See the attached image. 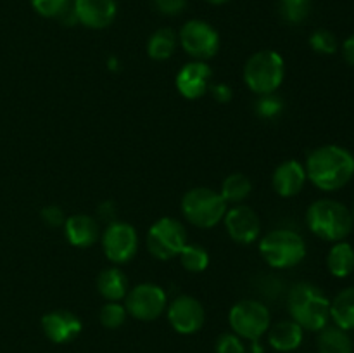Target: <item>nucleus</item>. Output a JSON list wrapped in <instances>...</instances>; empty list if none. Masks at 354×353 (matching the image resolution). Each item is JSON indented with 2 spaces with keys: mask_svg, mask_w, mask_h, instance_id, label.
<instances>
[{
  "mask_svg": "<svg viewBox=\"0 0 354 353\" xmlns=\"http://www.w3.org/2000/svg\"><path fill=\"white\" fill-rule=\"evenodd\" d=\"M304 170L315 187L325 192H334L353 180L354 156L342 145H320L310 152Z\"/></svg>",
  "mask_w": 354,
  "mask_h": 353,
  "instance_id": "f257e3e1",
  "label": "nucleus"
},
{
  "mask_svg": "<svg viewBox=\"0 0 354 353\" xmlns=\"http://www.w3.org/2000/svg\"><path fill=\"white\" fill-rule=\"evenodd\" d=\"M287 307L304 331H322L330 320V300L315 284L299 282L289 291Z\"/></svg>",
  "mask_w": 354,
  "mask_h": 353,
  "instance_id": "f03ea898",
  "label": "nucleus"
},
{
  "mask_svg": "<svg viewBox=\"0 0 354 353\" xmlns=\"http://www.w3.org/2000/svg\"><path fill=\"white\" fill-rule=\"evenodd\" d=\"M306 224L317 237L324 241H344L353 232V215L335 199H318L308 208Z\"/></svg>",
  "mask_w": 354,
  "mask_h": 353,
  "instance_id": "7ed1b4c3",
  "label": "nucleus"
},
{
  "mask_svg": "<svg viewBox=\"0 0 354 353\" xmlns=\"http://www.w3.org/2000/svg\"><path fill=\"white\" fill-rule=\"evenodd\" d=\"M286 76V62L277 51L254 52L244 66V82L256 96L277 92Z\"/></svg>",
  "mask_w": 354,
  "mask_h": 353,
  "instance_id": "20e7f679",
  "label": "nucleus"
},
{
  "mask_svg": "<svg viewBox=\"0 0 354 353\" xmlns=\"http://www.w3.org/2000/svg\"><path fill=\"white\" fill-rule=\"evenodd\" d=\"M259 253L273 269H292L306 256V242L297 232L277 228L261 239Z\"/></svg>",
  "mask_w": 354,
  "mask_h": 353,
  "instance_id": "39448f33",
  "label": "nucleus"
},
{
  "mask_svg": "<svg viewBox=\"0 0 354 353\" xmlns=\"http://www.w3.org/2000/svg\"><path fill=\"white\" fill-rule=\"evenodd\" d=\"M182 213L199 228H213L223 220L227 203L220 192L209 187H196L187 190L182 199Z\"/></svg>",
  "mask_w": 354,
  "mask_h": 353,
  "instance_id": "423d86ee",
  "label": "nucleus"
},
{
  "mask_svg": "<svg viewBox=\"0 0 354 353\" xmlns=\"http://www.w3.org/2000/svg\"><path fill=\"white\" fill-rule=\"evenodd\" d=\"M228 322L237 336L249 341H258L272 325L270 310L265 303L256 300H242L232 307Z\"/></svg>",
  "mask_w": 354,
  "mask_h": 353,
  "instance_id": "0eeeda50",
  "label": "nucleus"
},
{
  "mask_svg": "<svg viewBox=\"0 0 354 353\" xmlns=\"http://www.w3.org/2000/svg\"><path fill=\"white\" fill-rule=\"evenodd\" d=\"M187 230L178 220L171 217L159 218L152 224L147 234V249L154 258L171 260L180 255L187 244Z\"/></svg>",
  "mask_w": 354,
  "mask_h": 353,
  "instance_id": "6e6552de",
  "label": "nucleus"
},
{
  "mask_svg": "<svg viewBox=\"0 0 354 353\" xmlns=\"http://www.w3.org/2000/svg\"><path fill=\"white\" fill-rule=\"evenodd\" d=\"M178 42L196 61H207L220 51V33L204 19H190L180 28Z\"/></svg>",
  "mask_w": 354,
  "mask_h": 353,
  "instance_id": "1a4fd4ad",
  "label": "nucleus"
},
{
  "mask_svg": "<svg viewBox=\"0 0 354 353\" xmlns=\"http://www.w3.org/2000/svg\"><path fill=\"white\" fill-rule=\"evenodd\" d=\"M124 308L128 315L138 318V320H156L162 311L166 310L168 298H166L165 289L158 284L144 282L135 286L133 289L128 291L124 296Z\"/></svg>",
  "mask_w": 354,
  "mask_h": 353,
  "instance_id": "9d476101",
  "label": "nucleus"
},
{
  "mask_svg": "<svg viewBox=\"0 0 354 353\" xmlns=\"http://www.w3.org/2000/svg\"><path fill=\"white\" fill-rule=\"evenodd\" d=\"M104 255L116 265L128 263L138 249L137 230L127 221H111L100 234Z\"/></svg>",
  "mask_w": 354,
  "mask_h": 353,
  "instance_id": "9b49d317",
  "label": "nucleus"
},
{
  "mask_svg": "<svg viewBox=\"0 0 354 353\" xmlns=\"http://www.w3.org/2000/svg\"><path fill=\"white\" fill-rule=\"evenodd\" d=\"M168 320L171 327L180 334H194L201 331L206 320V311L199 300L194 296L175 298L168 307Z\"/></svg>",
  "mask_w": 354,
  "mask_h": 353,
  "instance_id": "f8f14e48",
  "label": "nucleus"
},
{
  "mask_svg": "<svg viewBox=\"0 0 354 353\" xmlns=\"http://www.w3.org/2000/svg\"><path fill=\"white\" fill-rule=\"evenodd\" d=\"M223 221L228 235L239 244H252L261 232V221L258 215L245 204H237L232 210H227Z\"/></svg>",
  "mask_w": 354,
  "mask_h": 353,
  "instance_id": "ddd939ff",
  "label": "nucleus"
},
{
  "mask_svg": "<svg viewBox=\"0 0 354 353\" xmlns=\"http://www.w3.org/2000/svg\"><path fill=\"white\" fill-rule=\"evenodd\" d=\"M76 19L90 30L111 26L118 16L116 0H73Z\"/></svg>",
  "mask_w": 354,
  "mask_h": 353,
  "instance_id": "4468645a",
  "label": "nucleus"
},
{
  "mask_svg": "<svg viewBox=\"0 0 354 353\" xmlns=\"http://www.w3.org/2000/svg\"><path fill=\"white\" fill-rule=\"evenodd\" d=\"M213 71L204 61L187 62L176 75V89L185 99H201L209 90Z\"/></svg>",
  "mask_w": 354,
  "mask_h": 353,
  "instance_id": "2eb2a0df",
  "label": "nucleus"
},
{
  "mask_svg": "<svg viewBox=\"0 0 354 353\" xmlns=\"http://www.w3.org/2000/svg\"><path fill=\"white\" fill-rule=\"evenodd\" d=\"M41 329L52 343H69L82 332V320L69 310L48 311L41 318Z\"/></svg>",
  "mask_w": 354,
  "mask_h": 353,
  "instance_id": "dca6fc26",
  "label": "nucleus"
},
{
  "mask_svg": "<svg viewBox=\"0 0 354 353\" xmlns=\"http://www.w3.org/2000/svg\"><path fill=\"white\" fill-rule=\"evenodd\" d=\"M306 180L308 176L304 165H301L296 159H287V161L280 163L272 176L273 189L282 197L297 196L303 190Z\"/></svg>",
  "mask_w": 354,
  "mask_h": 353,
  "instance_id": "f3484780",
  "label": "nucleus"
},
{
  "mask_svg": "<svg viewBox=\"0 0 354 353\" xmlns=\"http://www.w3.org/2000/svg\"><path fill=\"white\" fill-rule=\"evenodd\" d=\"M66 237L76 248H90L100 237L99 224L90 215H71L64 221Z\"/></svg>",
  "mask_w": 354,
  "mask_h": 353,
  "instance_id": "a211bd4d",
  "label": "nucleus"
},
{
  "mask_svg": "<svg viewBox=\"0 0 354 353\" xmlns=\"http://www.w3.org/2000/svg\"><path fill=\"white\" fill-rule=\"evenodd\" d=\"M304 338V329L297 322L280 320L275 325H270L268 329V341L277 352H294L301 346Z\"/></svg>",
  "mask_w": 354,
  "mask_h": 353,
  "instance_id": "6ab92c4d",
  "label": "nucleus"
},
{
  "mask_svg": "<svg viewBox=\"0 0 354 353\" xmlns=\"http://www.w3.org/2000/svg\"><path fill=\"white\" fill-rule=\"evenodd\" d=\"M97 289L107 301H120L128 293V279L116 266L104 269L97 277Z\"/></svg>",
  "mask_w": 354,
  "mask_h": 353,
  "instance_id": "aec40b11",
  "label": "nucleus"
},
{
  "mask_svg": "<svg viewBox=\"0 0 354 353\" xmlns=\"http://www.w3.org/2000/svg\"><path fill=\"white\" fill-rule=\"evenodd\" d=\"M318 353H354L353 339L349 331L337 327V325H325L318 331Z\"/></svg>",
  "mask_w": 354,
  "mask_h": 353,
  "instance_id": "412c9836",
  "label": "nucleus"
},
{
  "mask_svg": "<svg viewBox=\"0 0 354 353\" xmlns=\"http://www.w3.org/2000/svg\"><path fill=\"white\" fill-rule=\"evenodd\" d=\"M327 269L334 277L344 279L354 272V248L349 242H334L327 255Z\"/></svg>",
  "mask_w": 354,
  "mask_h": 353,
  "instance_id": "4be33fe9",
  "label": "nucleus"
},
{
  "mask_svg": "<svg viewBox=\"0 0 354 353\" xmlns=\"http://www.w3.org/2000/svg\"><path fill=\"white\" fill-rule=\"evenodd\" d=\"M330 318L334 325L353 331L354 329V286L342 289L334 300L330 301Z\"/></svg>",
  "mask_w": 354,
  "mask_h": 353,
  "instance_id": "5701e85b",
  "label": "nucleus"
},
{
  "mask_svg": "<svg viewBox=\"0 0 354 353\" xmlns=\"http://www.w3.org/2000/svg\"><path fill=\"white\" fill-rule=\"evenodd\" d=\"M178 45V35L171 28H159L149 37L147 54L154 61H166L171 57Z\"/></svg>",
  "mask_w": 354,
  "mask_h": 353,
  "instance_id": "b1692460",
  "label": "nucleus"
},
{
  "mask_svg": "<svg viewBox=\"0 0 354 353\" xmlns=\"http://www.w3.org/2000/svg\"><path fill=\"white\" fill-rule=\"evenodd\" d=\"M277 10L283 23L297 26V24L306 23L308 17L311 16L313 0H279Z\"/></svg>",
  "mask_w": 354,
  "mask_h": 353,
  "instance_id": "393cba45",
  "label": "nucleus"
},
{
  "mask_svg": "<svg viewBox=\"0 0 354 353\" xmlns=\"http://www.w3.org/2000/svg\"><path fill=\"white\" fill-rule=\"evenodd\" d=\"M251 190L252 183L249 180V176H245L244 173H232L221 183L220 194L227 204H241L251 194Z\"/></svg>",
  "mask_w": 354,
  "mask_h": 353,
  "instance_id": "a878e982",
  "label": "nucleus"
},
{
  "mask_svg": "<svg viewBox=\"0 0 354 353\" xmlns=\"http://www.w3.org/2000/svg\"><path fill=\"white\" fill-rule=\"evenodd\" d=\"M180 262H182V266L187 270V272L199 273L204 272L209 265V255H207L206 249L199 244H189L187 242L185 248L180 251Z\"/></svg>",
  "mask_w": 354,
  "mask_h": 353,
  "instance_id": "bb28decb",
  "label": "nucleus"
},
{
  "mask_svg": "<svg viewBox=\"0 0 354 353\" xmlns=\"http://www.w3.org/2000/svg\"><path fill=\"white\" fill-rule=\"evenodd\" d=\"M282 111L283 100L279 96H275V92L258 96V100L254 102L256 116L263 118V120H275L282 114Z\"/></svg>",
  "mask_w": 354,
  "mask_h": 353,
  "instance_id": "cd10ccee",
  "label": "nucleus"
},
{
  "mask_svg": "<svg viewBox=\"0 0 354 353\" xmlns=\"http://www.w3.org/2000/svg\"><path fill=\"white\" fill-rule=\"evenodd\" d=\"M31 7L35 12L41 17H54L59 21V17L64 16L73 7V0H31Z\"/></svg>",
  "mask_w": 354,
  "mask_h": 353,
  "instance_id": "c85d7f7f",
  "label": "nucleus"
},
{
  "mask_svg": "<svg viewBox=\"0 0 354 353\" xmlns=\"http://www.w3.org/2000/svg\"><path fill=\"white\" fill-rule=\"evenodd\" d=\"M127 308L124 305L118 303V301H107L102 308H100V324L106 329H118L124 324L127 320Z\"/></svg>",
  "mask_w": 354,
  "mask_h": 353,
  "instance_id": "c756f323",
  "label": "nucleus"
},
{
  "mask_svg": "<svg viewBox=\"0 0 354 353\" xmlns=\"http://www.w3.org/2000/svg\"><path fill=\"white\" fill-rule=\"evenodd\" d=\"M310 47L313 48L317 54L322 55H332L337 52L339 42L332 31L328 30H317L310 35Z\"/></svg>",
  "mask_w": 354,
  "mask_h": 353,
  "instance_id": "7c9ffc66",
  "label": "nucleus"
},
{
  "mask_svg": "<svg viewBox=\"0 0 354 353\" xmlns=\"http://www.w3.org/2000/svg\"><path fill=\"white\" fill-rule=\"evenodd\" d=\"M216 353H248L244 341L235 332H225L216 341Z\"/></svg>",
  "mask_w": 354,
  "mask_h": 353,
  "instance_id": "2f4dec72",
  "label": "nucleus"
},
{
  "mask_svg": "<svg viewBox=\"0 0 354 353\" xmlns=\"http://www.w3.org/2000/svg\"><path fill=\"white\" fill-rule=\"evenodd\" d=\"M152 9L161 16L175 17L187 9V0H151Z\"/></svg>",
  "mask_w": 354,
  "mask_h": 353,
  "instance_id": "473e14b6",
  "label": "nucleus"
},
{
  "mask_svg": "<svg viewBox=\"0 0 354 353\" xmlns=\"http://www.w3.org/2000/svg\"><path fill=\"white\" fill-rule=\"evenodd\" d=\"M41 220H44L45 225H48V227H61L66 221L64 211L59 206H55V204L45 206L44 210H41Z\"/></svg>",
  "mask_w": 354,
  "mask_h": 353,
  "instance_id": "72a5a7b5",
  "label": "nucleus"
},
{
  "mask_svg": "<svg viewBox=\"0 0 354 353\" xmlns=\"http://www.w3.org/2000/svg\"><path fill=\"white\" fill-rule=\"evenodd\" d=\"M209 90L213 99L220 104L230 102L232 97H234V90L227 83H214V85H209Z\"/></svg>",
  "mask_w": 354,
  "mask_h": 353,
  "instance_id": "f704fd0d",
  "label": "nucleus"
},
{
  "mask_svg": "<svg viewBox=\"0 0 354 353\" xmlns=\"http://www.w3.org/2000/svg\"><path fill=\"white\" fill-rule=\"evenodd\" d=\"M97 213H99L100 220L111 224V221H114V218H116V204H114L113 201H104L99 206V210H97Z\"/></svg>",
  "mask_w": 354,
  "mask_h": 353,
  "instance_id": "c9c22d12",
  "label": "nucleus"
},
{
  "mask_svg": "<svg viewBox=\"0 0 354 353\" xmlns=\"http://www.w3.org/2000/svg\"><path fill=\"white\" fill-rule=\"evenodd\" d=\"M342 55L349 66H354V33L349 38H346L344 44H342Z\"/></svg>",
  "mask_w": 354,
  "mask_h": 353,
  "instance_id": "e433bc0d",
  "label": "nucleus"
},
{
  "mask_svg": "<svg viewBox=\"0 0 354 353\" xmlns=\"http://www.w3.org/2000/svg\"><path fill=\"white\" fill-rule=\"evenodd\" d=\"M107 66H109L111 71H118V69H120L118 68V66H120V61H118L116 57H109L107 59Z\"/></svg>",
  "mask_w": 354,
  "mask_h": 353,
  "instance_id": "4c0bfd02",
  "label": "nucleus"
},
{
  "mask_svg": "<svg viewBox=\"0 0 354 353\" xmlns=\"http://www.w3.org/2000/svg\"><path fill=\"white\" fill-rule=\"evenodd\" d=\"M204 2L211 3V6H225V3L232 2V0H204Z\"/></svg>",
  "mask_w": 354,
  "mask_h": 353,
  "instance_id": "58836bf2",
  "label": "nucleus"
},
{
  "mask_svg": "<svg viewBox=\"0 0 354 353\" xmlns=\"http://www.w3.org/2000/svg\"><path fill=\"white\" fill-rule=\"evenodd\" d=\"M351 215H353V224H354V208H353V211H351Z\"/></svg>",
  "mask_w": 354,
  "mask_h": 353,
  "instance_id": "ea45409f",
  "label": "nucleus"
}]
</instances>
